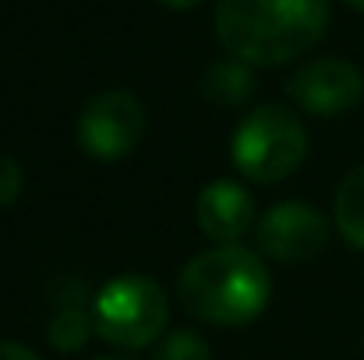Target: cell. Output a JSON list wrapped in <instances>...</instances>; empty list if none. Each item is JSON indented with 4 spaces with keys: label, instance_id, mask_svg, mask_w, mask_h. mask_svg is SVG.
<instances>
[{
    "label": "cell",
    "instance_id": "30bf717a",
    "mask_svg": "<svg viewBox=\"0 0 364 360\" xmlns=\"http://www.w3.org/2000/svg\"><path fill=\"white\" fill-rule=\"evenodd\" d=\"M333 223L354 251H364V166L350 170L340 180L333 202Z\"/></svg>",
    "mask_w": 364,
    "mask_h": 360
},
{
    "label": "cell",
    "instance_id": "e0dca14e",
    "mask_svg": "<svg viewBox=\"0 0 364 360\" xmlns=\"http://www.w3.org/2000/svg\"><path fill=\"white\" fill-rule=\"evenodd\" d=\"M96 360H134V357H121V354H107V357H96Z\"/></svg>",
    "mask_w": 364,
    "mask_h": 360
},
{
    "label": "cell",
    "instance_id": "7a4b0ae2",
    "mask_svg": "<svg viewBox=\"0 0 364 360\" xmlns=\"http://www.w3.org/2000/svg\"><path fill=\"white\" fill-rule=\"evenodd\" d=\"M177 297L188 315L230 329L255 322L269 307L272 279L262 254L241 244H216L181 268Z\"/></svg>",
    "mask_w": 364,
    "mask_h": 360
},
{
    "label": "cell",
    "instance_id": "9a60e30c",
    "mask_svg": "<svg viewBox=\"0 0 364 360\" xmlns=\"http://www.w3.org/2000/svg\"><path fill=\"white\" fill-rule=\"evenodd\" d=\"M163 7H173V11H191V7H198L202 0H159Z\"/></svg>",
    "mask_w": 364,
    "mask_h": 360
},
{
    "label": "cell",
    "instance_id": "4fadbf2b",
    "mask_svg": "<svg viewBox=\"0 0 364 360\" xmlns=\"http://www.w3.org/2000/svg\"><path fill=\"white\" fill-rule=\"evenodd\" d=\"M21 184H25V177H21L18 159L0 156V209H4V205H11V202L21 195Z\"/></svg>",
    "mask_w": 364,
    "mask_h": 360
},
{
    "label": "cell",
    "instance_id": "9c48e42d",
    "mask_svg": "<svg viewBox=\"0 0 364 360\" xmlns=\"http://www.w3.org/2000/svg\"><path fill=\"white\" fill-rule=\"evenodd\" d=\"M202 92L216 107H244L255 96V71H251V64H244L237 57L216 60L202 75Z\"/></svg>",
    "mask_w": 364,
    "mask_h": 360
},
{
    "label": "cell",
    "instance_id": "3957f363",
    "mask_svg": "<svg viewBox=\"0 0 364 360\" xmlns=\"http://www.w3.org/2000/svg\"><path fill=\"white\" fill-rule=\"evenodd\" d=\"M230 159L255 184H279L308 159V131L279 103L255 107L230 138Z\"/></svg>",
    "mask_w": 364,
    "mask_h": 360
},
{
    "label": "cell",
    "instance_id": "5bb4252c",
    "mask_svg": "<svg viewBox=\"0 0 364 360\" xmlns=\"http://www.w3.org/2000/svg\"><path fill=\"white\" fill-rule=\"evenodd\" d=\"M0 360H39L28 347L14 343V339H0Z\"/></svg>",
    "mask_w": 364,
    "mask_h": 360
},
{
    "label": "cell",
    "instance_id": "8992f818",
    "mask_svg": "<svg viewBox=\"0 0 364 360\" xmlns=\"http://www.w3.org/2000/svg\"><path fill=\"white\" fill-rule=\"evenodd\" d=\"M287 96L315 117H343L364 99V75L350 60L318 57L290 75Z\"/></svg>",
    "mask_w": 364,
    "mask_h": 360
},
{
    "label": "cell",
    "instance_id": "7c38bea8",
    "mask_svg": "<svg viewBox=\"0 0 364 360\" xmlns=\"http://www.w3.org/2000/svg\"><path fill=\"white\" fill-rule=\"evenodd\" d=\"M156 360H213V350H209V343H205L198 332L177 329V332H170V336L159 343Z\"/></svg>",
    "mask_w": 364,
    "mask_h": 360
},
{
    "label": "cell",
    "instance_id": "6da1fadb",
    "mask_svg": "<svg viewBox=\"0 0 364 360\" xmlns=\"http://www.w3.org/2000/svg\"><path fill=\"white\" fill-rule=\"evenodd\" d=\"M329 25V0H216V36L251 67H279L308 53Z\"/></svg>",
    "mask_w": 364,
    "mask_h": 360
},
{
    "label": "cell",
    "instance_id": "2e32d148",
    "mask_svg": "<svg viewBox=\"0 0 364 360\" xmlns=\"http://www.w3.org/2000/svg\"><path fill=\"white\" fill-rule=\"evenodd\" d=\"M343 4H350L354 11H361V14H364V0H343Z\"/></svg>",
    "mask_w": 364,
    "mask_h": 360
},
{
    "label": "cell",
    "instance_id": "52a82bcc",
    "mask_svg": "<svg viewBox=\"0 0 364 360\" xmlns=\"http://www.w3.org/2000/svg\"><path fill=\"white\" fill-rule=\"evenodd\" d=\"M326 244H329L326 216L304 202H279L258 223L262 254L272 261H283V265L311 261L326 251Z\"/></svg>",
    "mask_w": 364,
    "mask_h": 360
},
{
    "label": "cell",
    "instance_id": "277c9868",
    "mask_svg": "<svg viewBox=\"0 0 364 360\" xmlns=\"http://www.w3.org/2000/svg\"><path fill=\"white\" fill-rule=\"evenodd\" d=\"M170 300L152 276L124 272L100 286L92 300L96 336L121 350H141L166 332Z\"/></svg>",
    "mask_w": 364,
    "mask_h": 360
},
{
    "label": "cell",
    "instance_id": "8fae6325",
    "mask_svg": "<svg viewBox=\"0 0 364 360\" xmlns=\"http://www.w3.org/2000/svg\"><path fill=\"white\" fill-rule=\"evenodd\" d=\"M92 332H96V325H92V315L82 307V300L57 304V311L46 325V339L57 354H78Z\"/></svg>",
    "mask_w": 364,
    "mask_h": 360
},
{
    "label": "cell",
    "instance_id": "ba28073f",
    "mask_svg": "<svg viewBox=\"0 0 364 360\" xmlns=\"http://www.w3.org/2000/svg\"><path fill=\"white\" fill-rule=\"evenodd\" d=\"M198 230L216 244H237L255 223V198L237 180H213L195 202Z\"/></svg>",
    "mask_w": 364,
    "mask_h": 360
},
{
    "label": "cell",
    "instance_id": "5b68a950",
    "mask_svg": "<svg viewBox=\"0 0 364 360\" xmlns=\"http://www.w3.org/2000/svg\"><path fill=\"white\" fill-rule=\"evenodd\" d=\"M145 134V107L127 89H107L82 107L78 117V145L85 156L114 163L124 159Z\"/></svg>",
    "mask_w": 364,
    "mask_h": 360
}]
</instances>
